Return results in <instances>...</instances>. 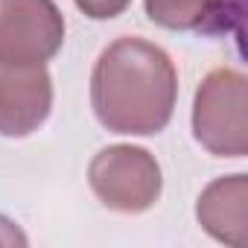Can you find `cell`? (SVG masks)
Instances as JSON below:
<instances>
[{
  "label": "cell",
  "mask_w": 248,
  "mask_h": 248,
  "mask_svg": "<svg viewBox=\"0 0 248 248\" xmlns=\"http://www.w3.org/2000/svg\"><path fill=\"white\" fill-rule=\"evenodd\" d=\"M73 3L93 21H111L126 12L132 0H73Z\"/></svg>",
  "instance_id": "8"
},
{
  "label": "cell",
  "mask_w": 248,
  "mask_h": 248,
  "mask_svg": "<svg viewBox=\"0 0 248 248\" xmlns=\"http://www.w3.org/2000/svg\"><path fill=\"white\" fill-rule=\"evenodd\" d=\"M248 82L239 70H210L193 99V135L216 158L248 155Z\"/></svg>",
  "instance_id": "2"
},
{
  "label": "cell",
  "mask_w": 248,
  "mask_h": 248,
  "mask_svg": "<svg viewBox=\"0 0 248 248\" xmlns=\"http://www.w3.org/2000/svg\"><path fill=\"white\" fill-rule=\"evenodd\" d=\"M196 216L213 239L242 245L248 228V175L233 172L210 181L196 202Z\"/></svg>",
  "instance_id": "6"
},
{
  "label": "cell",
  "mask_w": 248,
  "mask_h": 248,
  "mask_svg": "<svg viewBox=\"0 0 248 248\" xmlns=\"http://www.w3.org/2000/svg\"><path fill=\"white\" fill-rule=\"evenodd\" d=\"M53 111V79L44 64L0 62V135L27 138Z\"/></svg>",
  "instance_id": "5"
},
{
  "label": "cell",
  "mask_w": 248,
  "mask_h": 248,
  "mask_svg": "<svg viewBox=\"0 0 248 248\" xmlns=\"http://www.w3.org/2000/svg\"><path fill=\"white\" fill-rule=\"evenodd\" d=\"M27 233L6 216H0V245H27Z\"/></svg>",
  "instance_id": "9"
},
{
  "label": "cell",
  "mask_w": 248,
  "mask_h": 248,
  "mask_svg": "<svg viewBox=\"0 0 248 248\" xmlns=\"http://www.w3.org/2000/svg\"><path fill=\"white\" fill-rule=\"evenodd\" d=\"M88 184L93 196L117 213H143L164 190L161 164L143 146L117 143L93 155L88 167Z\"/></svg>",
  "instance_id": "3"
},
{
  "label": "cell",
  "mask_w": 248,
  "mask_h": 248,
  "mask_svg": "<svg viewBox=\"0 0 248 248\" xmlns=\"http://www.w3.org/2000/svg\"><path fill=\"white\" fill-rule=\"evenodd\" d=\"M178 99V70L170 53L126 35L108 44L91 73V105L114 135L149 138L167 129Z\"/></svg>",
  "instance_id": "1"
},
{
  "label": "cell",
  "mask_w": 248,
  "mask_h": 248,
  "mask_svg": "<svg viewBox=\"0 0 248 248\" xmlns=\"http://www.w3.org/2000/svg\"><path fill=\"white\" fill-rule=\"evenodd\" d=\"M245 0H143L152 24L175 32L219 35L239 24Z\"/></svg>",
  "instance_id": "7"
},
{
  "label": "cell",
  "mask_w": 248,
  "mask_h": 248,
  "mask_svg": "<svg viewBox=\"0 0 248 248\" xmlns=\"http://www.w3.org/2000/svg\"><path fill=\"white\" fill-rule=\"evenodd\" d=\"M64 44V18L53 0H0V62L47 64Z\"/></svg>",
  "instance_id": "4"
}]
</instances>
